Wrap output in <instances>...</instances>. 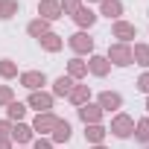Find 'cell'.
<instances>
[{
    "label": "cell",
    "mask_w": 149,
    "mask_h": 149,
    "mask_svg": "<svg viewBox=\"0 0 149 149\" xmlns=\"http://www.w3.org/2000/svg\"><path fill=\"white\" fill-rule=\"evenodd\" d=\"M94 70L97 73H105V58H94Z\"/></svg>",
    "instance_id": "44dd1931"
},
{
    "label": "cell",
    "mask_w": 149,
    "mask_h": 149,
    "mask_svg": "<svg viewBox=\"0 0 149 149\" xmlns=\"http://www.w3.org/2000/svg\"><path fill=\"white\" fill-rule=\"evenodd\" d=\"M73 47H76V50H91V38H85V35H73Z\"/></svg>",
    "instance_id": "52a82bcc"
},
{
    "label": "cell",
    "mask_w": 149,
    "mask_h": 149,
    "mask_svg": "<svg viewBox=\"0 0 149 149\" xmlns=\"http://www.w3.org/2000/svg\"><path fill=\"white\" fill-rule=\"evenodd\" d=\"M70 137V126L67 123H56V140H67Z\"/></svg>",
    "instance_id": "8992f818"
},
{
    "label": "cell",
    "mask_w": 149,
    "mask_h": 149,
    "mask_svg": "<svg viewBox=\"0 0 149 149\" xmlns=\"http://www.w3.org/2000/svg\"><path fill=\"white\" fill-rule=\"evenodd\" d=\"M35 149H50V143H47V140H38V143H35Z\"/></svg>",
    "instance_id": "4316f807"
},
{
    "label": "cell",
    "mask_w": 149,
    "mask_h": 149,
    "mask_svg": "<svg viewBox=\"0 0 149 149\" xmlns=\"http://www.w3.org/2000/svg\"><path fill=\"white\" fill-rule=\"evenodd\" d=\"M76 21L85 26V24H94V15H91L88 9H79V12H76Z\"/></svg>",
    "instance_id": "8fae6325"
},
{
    "label": "cell",
    "mask_w": 149,
    "mask_h": 149,
    "mask_svg": "<svg viewBox=\"0 0 149 149\" xmlns=\"http://www.w3.org/2000/svg\"><path fill=\"white\" fill-rule=\"evenodd\" d=\"M6 129H9V126H6V123H0V134H6Z\"/></svg>",
    "instance_id": "f1b7e54d"
},
{
    "label": "cell",
    "mask_w": 149,
    "mask_h": 149,
    "mask_svg": "<svg viewBox=\"0 0 149 149\" xmlns=\"http://www.w3.org/2000/svg\"><path fill=\"white\" fill-rule=\"evenodd\" d=\"M102 9H105V15H120V3H117V0H105Z\"/></svg>",
    "instance_id": "9c48e42d"
},
{
    "label": "cell",
    "mask_w": 149,
    "mask_h": 149,
    "mask_svg": "<svg viewBox=\"0 0 149 149\" xmlns=\"http://www.w3.org/2000/svg\"><path fill=\"white\" fill-rule=\"evenodd\" d=\"M15 137H18V140H26V137H29V129L18 126V129H15Z\"/></svg>",
    "instance_id": "d6986e66"
},
{
    "label": "cell",
    "mask_w": 149,
    "mask_h": 149,
    "mask_svg": "<svg viewBox=\"0 0 149 149\" xmlns=\"http://www.w3.org/2000/svg\"><path fill=\"white\" fill-rule=\"evenodd\" d=\"M41 41H44V47H50V50H56V47H58V41H56V35H44Z\"/></svg>",
    "instance_id": "e0dca14e"
},
{
    "label": "cell",
    "mask_w": 149,
    "mask_h": 149,
    "mask_svg": "<svg viewBox=\"0 0 149 149\" xmlns=\"http://www.w3.org/2000/svg\"><path fill=\"white\" fill-rule=\"evenodd\" d=\"M6 100H9V91L3 88V91H0V102H6Z\"/></svg>",
    "instance_id": "83f0119b"
},
{
    "label": "cell",
    "mask_w": 149,
    "mask_h": 149,
    "mask_svg": "<svg viewBox=\"0 0 149 149\" xmlns=\"http://www.w3.org/2000/svg\"><path fill=\"white\" fill-rule=\"evenodd\" d=\"M102 105H105V108H117V105H120V97H117V94H102Z\"/></svg>",
    "instance_id": "ba28073f"
},
{
    "label": "cell",
    "mask_w": 149,
    "mask_h": 149,
    "mask_svg": "<svg viewBox=\"0 0 149 149\" xmlns=\"http://www.w3.org/2000/svg\"><path fill=\"white\" fill-rule=\"evenodd\" d=\"M140 140H149V123H140V132H137Z\"/></svg>",
    "instance_id": "ffe728a7"
},
{
    "label": "cell",
    "mask_w": 149,
    "mask_h": 149,
    "mask_svg": "<svg viewBox=\"0 0 149 149\" xmlns=\"http://www.w3.org/2000/svg\"><path fill=\"white\" fill-rule=\"evenodd\" d=\"M117 35L129 38V35H134V29H132V26H126V24H117Z\"/></svg>",
    "instance_id": "5bb4252c"
},
{
    "label": "cell",
    "mask_w": 149,
    "mask_h": 149,
    "mask_svg": "<svg viewBox=\"0 0 149 149\" xmlns=\"http://www.w3.org/2000/svg\"><path fill=\"white\" fill-rule=\"evenodd\" d=\"M0 73H6V76H12V73H15V67H12L9 61H3V64H0Z\"/></svg>",
    "instance_id": "7402d4cb"
},
{
    "label": "cell",
    "mask_w": 149,
    "mask_h": 149,
    "mask_svg": "<svg viewBox=\"0 0 149 149\" xmlns=\"http://www.w3.org/2000/svg\"><path fill=\"white\" fill-rule=\"evenodd\" d=\"M97 149H102V146H97Z\"/></svg>",
    "instance_id": "f546056e"
},
{
    "label": "cell",
    "mask_w": 149,
    "mask_h": 149,
    "mask_svg": "<svg viewBox=\"0 0 149 149\" xmlns=\"http://www.w3.org/2000/svg\"><path fill=\"white\" fill-rule=\"evenodd\" d=\"M29 32H32V35H38V32H44V24H32V26H29Z\"/></svg>",
    "instance_id": "d4e9b609"
},
{
    "label": "cell",
    "mask_w": 149,
    "mask_h": 149,
    "mask_svg": "<svg viewBox=\"0 0 149 149\" xmlns=\"http://www.w3.org/2000/svg\"><path fill=\"white\" fill-rule=\"evenodd\" d=\"M24 85H26V88H38V85H44V73H26V76H24Z\"/></svg>",
    "instance_id": "7a4b0ae2"
},
{
    "label": "cell",
    "mask_w": 149,
    "mask_h": 149,
    "mask_svg": "<svg viewBox=\"0 0 149 149\" xmlns=\"http://www.w3.org/2000/svg\"><path fill=\"white\" fill-rule=\"evenodd\" d=\"M70 85H73V82H70V79H64V76H61V79H58V82H56V94H67V91H70Z\"/></svg>",
    "instance_id": "7c38bea8"
},
{
    "label": "cell",
    "mask_w": 149,
    "mask_h": 149,
    "mask_svg": "<svg viewBox=\"0 0 149 149\" xmlns=\"http://www.w3.org/2000/svg\"><path fill=\"white\" fill-rule=\"evenodd\" d=\"M9 114H12V117H21V114H24V105H21V102H12V105H9Z\"/></svg>",
    "instance_id": "ac0fdd59"
},
{
    "label": "cell",
    "mask_w": 149,
    "mask_h": 149,
    "mask_svg": "<svg viewBox=\"0 0 149 149\" xmlns=\"http://www.w3.org/2000/svg\"><path fill=\"white\" fill-rule=\"evenodd\" d=\"M134 53H137V58H140V64H149V50H146V47H137Z\"/></svg>",
    "instance_id": "2e32d148"
},
{
    "label": "cell",
    "mask_w": 149,
    "mask_h": 149,
    "mask_svg": "<svg viewBox=\"0 0 149 149\" xmlns=\"http://www.w3.org/2000/svg\"><path fill=\"white\" fill-rule=\"evenodd\" d=\"M15 9H18V6L12 3V0H0V18H12Z\"/></svg>",
    "instance_id": "277c9868"
},
{
    "label": "cell",
    "mask_w": 149,
    "mask_h": 149,
    "mask_svg": "<svg viewBox=\"0 0 149 149\" xmlns=\"http://www.w3.org/2000/svg\"><path fill=\"white\" fill-rule=\"evenodd\" d=\"M41 12H44L47 18H56V12H58V6L53 3V0H44V6H41Z\"/></svg>",
    "instance_id": "30bf717a"
},
{
    "label": "cell",
    "mask_w": 149,
    "mask_h": 149,
    "mask_svg": "<svg viewBox=\"0 0 149 149\" xmlns=\"http://www.w3.org/2000/svg\"><path fill=\"white\" fill-rule=\"evenodd\" d=\"M85 97H88V91H85V88H79V91H76V94H73V100H76V102H82V100H85Z\"/></svg>",
    "instance_id": "cb8c5ba5"
},
{
    "label": "cell",
    "mask_w": 149,
    "mask_h": 149,
    "mask_svg": "<svg viewBox=\"0 0 149 149\" xmlns=\"http://www.w3.org/2000/svg\"><path fill=\"white\" fill-rule=\"evenodd\" d=\"M88 137H91V140H100V137H102V129H97V126H94V129L88 132Z\"/></svg>",
    "instance_id": "603a6c76"
},
{
    "label": "cell",
    "mask_w": 149,
    "mask_h": 149,
    "mask_svg": "<svg viewBox=\"0 0 149 149\" xmlns=\"http://www.w3.org/2000/svg\"><path fill=\"white\" fill-rule=\"evenodd\" d=\"M111 58H114L117 64H129V61H132V56H129L126 47H114V50H111Z\"/></svg>",
    "instance_id": "6da1fadb"
},
{
    "label": "cell",
    "mask_w": 149,
    "mask_h": 149,
    "mask_svg": "<svg viewBox=\"0 0 149 149\" xmlns=\"http://www.w3.org/2000/svg\"><path fill=\"white\" fill-rule=\"evenodd\" d=\"M129 129H132V123H129V117H120V120L114 123V132H117L120 137H126V134H129Z\"/></svg>",
    "instance_id": "3957f363"
},
{
    "label": "cell",
    "mask_w": 149,
    "mask_h": 149,
    "mask_svg": "<svg viewBox=\"0 0 149 149\" xmlns=\"http://www.w3.org/2000/svg\"><path fill=\"white\" fill-rule=\"evenodd\" d=\"M82 117H85V120H97V117H100V111H97V108H91V105H85V108H82Z\"/></svg>",
    "instance_id": "4fadbf2b"
},
{
    "label": "cell",
    "mask_w": 149,
    "mask_h": 149,
    "mask_svg": "<svg viewBox=\"0 0 149 149\" xmlns=\"http://www.w3.org/2000/svg\"><path fill=\"white\" fill-rule=\"evenodd\" d=\"M50 126H56L50 117H38V120H35V129H50Z\"/></svg>",
    "instance_id": "9a60e30c"
},
{
    "label": "cell",
    "mask_w": 149,
    "mask_h": 149,
    "mask_svg": "<svg viewBox=\"0 0 149 149\" xmlns=\"http://www.w3.org/2000/svg\"><path fill=\"white\" fill-rule=\"evenodd\" d=\"M29 102H32L35 108H41V111H44V108H50V97H44V94H35Z\"/></svg>",
    "instance_id": "5b68a950"
},
{
    "label": "cell",
    "mask_w": 149,
    "mask_h": 149,
    "mask_svg": "<svg viewBox=\"0 0 149 149\" xmlns=\"http://www.w3.org/2000/svg\"><path fill=\"white\" fill-rule=\"evenodd\" d=\"M140 91H149V76H143V79H140Z\"/></svg>",
    "instance_id": "484cf974"
}]
</instances>
